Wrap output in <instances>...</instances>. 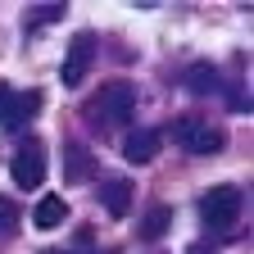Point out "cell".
Masks as SVG:
<instances>
[{
	"mask_svg": "<svg viewBox=\"0 0 254 254\" xmlns=\"http://www.w3.org/2000/svg\"><path fill=\"white\" fill-rule=\"evenodd\" d=\"M159 141H164V132L136 127V132H127V141H123V159L127 164H150V159L159 154Z\"/></svg>",
	"mask_w": 254,
	"mask_h": 254,
	"instance_id": "6",
	"label": "cell"
},
{
	"mask_svg": "<svg viewBox=\"0 0 254 254\" xmlns=\"http://www.w3.org/2000/svg\"><path fill=\"white\" fill-rule=\"evenodd\" d=\"M100 204H105L109 218H127V209H132V182L105 177V182H100Z\"/></svg>",
	"mask_w": 254,
	"mask_h": 254,
	"instance_id": "7",
	"label": "cell"
},
{
	"mask_svg": "<svg viewBox=\"0 0 254 254\" xmlns=\"http://www.w3.org/2000/svg\"><path fill=\"white\" fill-rule=\"evenodd\" d=\"M173 136L186 154H218L222 150V132L218 127H209L204 118H177L173 123Z\"/></svg>",
	"mask_w": 254,
	"mask_h": 254,
	"instance_id": "3",
	"label": "cell"
},
{
	"mask_svg": "<svg viewBox=\"0 0 254 254\" xmlns=\"http://www.w3.org/2000/svg\"><path fill=\"white\" fill-rule=\"evenodd\" d=\"M41 254H64V250H41Z\"/></svg>",
	"mask_w": 254,
	"mask_h": 254,
	"instance_id": "16",
	"label": "cell"
},
{
	"mask_svg": "<svg viewBox=\"0 0 254 254\" xmlns=\"http://www.w3.org/2000/svg\"><path fill=\"white\" fill-rule=\"evenodd\" d=\"M14 227H18V209L9 200H0V236H9Z\"/></svg>",
	"mask_w": 254,
	"mask_h": 254,
	"instance_id": "13",
	"label": "cell"
},
{
	"mask_svg": "<svg viewBox=\"0 0 254 254\" xmlns=\"http://www.w3.org/2000/svg\"><path fill=\"white\" fill-rule=\"evenodd\" d=\"M200 213H204V222L209 227H232V222L241 218V190L236 186H213L209 195L200 200Z\"/></svg>",
	"mask_w": 254,
	"mask_h": 254,
	"instance_id": "4",
	"label": "cell"
},
{
	"mask_svg": "<svg viewBox=\"0 0 254 254\" xmlns=\"http://www.w3.org/2000/svg\"><path fill=\"white\" fill-rule=\"evenodd\" d=\"M68 173H73V177H82V173H86V154H82L77 145L68 150Z\"/></svg>",
	"mask_w": 254,
	"mask_h": 254,
	"instance_id": "14",
	"label": "cell"
},
{
	"mask_svg": "<svg viewBox=\"0 0 254 254\" xmlns=\"http://www.w3.org/2000/svg\"><path fill=\"white\" fill-rule=\"evenodd\" d=\"M164 232H168V209L159 204V209H150V213H145V222H141V236H150V241H154V236H164Z\"/></svg>",
	"mask_w": 254,
	"mask_h": 254,
	"instance_id": "11",
	"label": "cell"
},
{
	"mask_svg": "<svg viewBox=\"0 0 254 254\" xmlns=\"http://www.w3.org/2000/svg\"><path fill=\"white\" fill-rule=\"evenodd\" d=\"M190 254H204V250H190Z\"/></svg>",
	"mask_w": 254,
	"mask_h": 254,
	"instance_id": "17",
	"label": "cell"
},
{
	"mask_svg": "<svg viewBox=\"0 0 254 254\" xmlns=\"http://www.w3.org/2000/svg\"><path fill=\"white\" fill-rule=\"evenodd\" d=\"M190 91H213L218 86V77H213V68H190Z\"/></svg>",
	"mask_w": 254,
	"mask_h": 254,
	"instance_id": "12",
	"label": "cell"
},
{
	"mask_svg": "<svg viewBox=\"0 0 254 254\" xmlns=\"http://www.w3.org/2000/svg\"><path fill=\"white\" fill-rule=\"evenodd\" d=\"M132 114H136V86L132 82H105L86 100V118L95 127H123Z\"/></svg>",
	"mask_w": 254,
	"mask_h": 254,
	"instance_id": "1",
	"label": "cell"
},
{
	"mask_svg": "<svg viewBox=\"0 0 254 254\" xmlns=\"http://www.w3.org/2000/svg\"><path fill=\"white\" fill-rule=\"evenodd\" d=\"M37 105H41V91H27V95H14L9 100V114H5V127H23L32 114H37Z\"/></svg>",
	"mask_w": 254,
	"mask_h": 254,
	"instance_id": "9",
	"label": "cell"
},
{
	"mask_svg": "<svg viewBox=\"0 0 254 254\" xmlns=\"http://www.w3.org/2000/svg\"><path fill=\"white\" fill-rule=\"evenodd\" d=\"M64 218H68V204H64V195H41L37 209H32V222H37L41 232H55Z\"/></svg>",
	"mask_w": 254,
	"mask_h": 254,
	"instance_id": "8",
	"label": "cell"
},
{
	"mask_svg": "<svg viewBox=\"0 0 254 254\" xmlns=\"http://www.w3.org/2000/svg\"><path fill=\"white\" fill-rule=\"evenodd\" d=\"M55 18H64V5H41V9H27V14H23V27L37 32V27L55 23Z\"/></svg>",
	"mask_w": 254,
	"mask_h": 254,
	"instance_id": "10",
	"label": "cell"
},
{
	"mask_svg": "<svg viewBox=\"0 0 254 254\" xmlns=\"http://www.w3.org/2000/svg\"><path fill=\"white\" fill-rule=\"evenodd\" d=\"M9 100H14V91L0 82V123H5V114H9Z\"/></svg>",
	"mask_w": 254,
	"mask_h": 254,
	"instance_id": "15",
	"label": "cell"
},
{
	"mask_svg": "<svg viewBox=\"0 0 254 254\" xmlns=\"http://www.w3.org/2000/svg\"><path fill=\"white\" fill-rule=\"evenodd\" d=\"M9 177H14V186H23V190H37V186L46 182V145H41V141H23L18 154L9 159Z\"/></svg>",
	"mask_w": 254,
	"mask_h": 254,
	"instance_id": "2",
	"label": "cell"
},
{
	"mask_svg": "<svg viewBox=\"0 0 254 254\" xmlns=\"http://www.w3.org/2000/svg\"><path fill=\"white\" fill-rule=\"evenodd\" d=\"M91 59H95V37L82 32V37H73L68 55H64V64H59V82L64 86H82V77L91 73Z\"/></svg>",
	"mask_w": 254,
	"mask_h": 254,
	"instance_id": "5",
	"label": "cell"
}]
</instances>
